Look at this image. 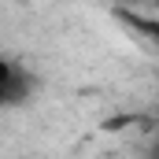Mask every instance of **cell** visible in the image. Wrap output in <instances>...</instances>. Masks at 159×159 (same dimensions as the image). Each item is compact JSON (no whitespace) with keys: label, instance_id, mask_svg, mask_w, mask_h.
<instances>
[{"label":"cell","instance_id":"1","mask_svg":"<svg viewBox=\"0 0 159 159\" xmlns=\"http://www.w3.org/2000/svg\"><path fill=\"white\" fill-rule=\"evenodd\" d=\"M30 93H34V78H30L19 63H11V59L0 56V107L22 104Z\"/></svg>","mask_w":159,"mask_h":159}]
</instances>
